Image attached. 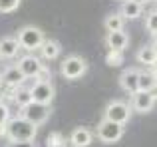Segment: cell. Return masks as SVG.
<instances>
[{"label":"cell","instance_id":"6da1fadb","mask_svg":"<svg viewBox=\"0 0 157 147\" xmlns=\"http://www.w3.org/2000/svg\"><path fill=\"white\" fill-rule=\"evenodd\" d=\"M38 127L34 123H30L28 119H24L22 115L10 117L6 123V139L8 141H34Z\"/></svg>","mask_w":157,"mask_h":147},{"label":"cell","instance_id":"7a4b0ae2","mask_svg":"<svg viewBox=\"0 0 157 147\" xmlns=\"http://www.w3.org/2000/svg\"><path fill=\"white\" fill-rule=\"evenodd\" d=\"M16 40H18L20 48H24L26 52H36L42 48L46 36H44V30H40L38 26H24L18 30Z\"/></svg>","mask_w":157,"mask_h":147},{"label":"cell","instance_id":"3957f363","mask_svg":"<svg viewBox=\"0 0 157 147\" xmlns=\"http://www.w3.org/2000/svg\"><path fill=\"white\" fill-rule=\"evenodd\" d=\"M123 133H125V127H123L121 123L109 121V119H105V117L98 123V127H96L98 139H100L101 143H107V145L117 143V141L123 137Z\"/></svg>","mask_w":157,"mask_h":147},{"label":"cell","instance_id":"277c9868","mask_svg":"<svg viewBox=\"0 0 157 147\" xmlns=\"http://www.w3.org/2000/svg\"><path fill=\"white\" fill-rule=\"evenodd\" d=\"M86 72H88V62L78 54L68 56V58L60 64V74L66 80H78V77H82Z\"/></svg>","mask_w":157,"mask_h":147},{"label":"cell","instance_id":"5b68a950","mask_svg":"<svg viewBox=\"0 0 157 147\" xmlns=\"http://www.w3.org/2000/svg\"><path fill=\"white\" fill-rule=\"evenodd\" d=\"M131 105L125 104L121 100H111L109 104L105 105V111H104V117L109 121H115V123H121L125 125L127 121L131 119Z\"/></svg>","mask_w":157,"mask_h":147},{"label":"cell","instance_id":"8992f818","mask_svg":"<svg viewBox=\"0 0 157 147\" xmlns=\"http://www.w3.org/2000/svg\"><path fill=\"white\" fill-rule=\"evenodd\" d=\"M50 105H44V104H38V101H32V104H28L26 107L20 109V115L24 117V119H28L30 123H34L36 127L42 123H46L48 119H50Z\"/></svg>","mask_w":157,"mask_h":147},{"label":"cell","instance_id":"52a82bcc","mask_svg":"<svg viewBox=\"0 0 157 147\" xmlns=\"http://www.w3.org/2000/svg\"><path fill=\"white\" fill-rule=\"evenodd\" d=\"M30 93H32V100L38 101V104H44V105H50L54 101V93H56V89H54L52 81H40L36 80L34 84L30 85Z\"/></svg>","mask_w":157,"mask_h":147},{"label":"cell","instance_id":"ba28073f","mask_svg":"<svg viewBox=\"0 0 157 147\" xmlns=\"http://www.w3.org/2000/svg\"><path fill=\"white\" fill-rule=\"evenodd\" d=\"M131 111L135 113H149L155 105V100L149 96V92H143V89H137L135 93H131Z\"/></svg>","mask_w":157,"mask_h":147},{"label":"cell","instance_id":"9c48e42d","mask_svg":"<svg viewBox=\"0 0 157 147\" xmlns=\"http://www.w3.org/2000/svg\"><path fill=\"white\" fill-rule=\"evenodd\" d=\"M16 66L20 68V72H22L24 76H26V80H28V77H34V80H36V76H38L40 70L44 68V64H42V60H40L38 56L28 54V56H22Z\"/></svg>","mask_w":157,"mask_h":147},{"label":"cell","instance_id":"30bf717a","mask_svg":"<svg viewBox=\"0 0 157 147\" xmlns=\"http://www.w3.org/2000/svg\"><path fill=\"white\" fill-rule=\"evenodd\" d=\"M119 85L127 93H135L139 89V70L137 68H127L119 76Z\"/></svg>","mask_w":157,"mask_h":147},{"label":"cell","instance_id":"8fae6325","mask_svg":"<svg viewBox=\"0 0 157 147\" xmlns=\"http://www.w3.org/2000/svg\"><path fill=\"white\" fill-rule=\"evenodd\" d=\"M0 76H2V84L8 85V88H20V85L26 81V76L20 72V68L16 66V64L14 66H6Z\"/></svg>","mask_w":157,"mask_h":147},{"label":"cell","instance_id":"7c38bea8","mask_svg":"<svg viewBox=\"0 0 157 147\" xmlns=\"http://www.w3.org/2000/svg\"><path fill=\"white\" fill-rule=\"evenodd\" d=\"M105 44L109 50H115V52H123L129 44V36H127L125 30H117V32H107L105 36Z\"/></svg>","mask_w":157,"mask_h":147},{"label":"cell","instance_id":"4fadbf2b","mask_svg":"<svg viewBox=\"0 0 157 147\" xmlns=\"http://www.w3.org/2000/svg\"><path fill=\"white\" fill-rule=\"evenodd\" d=\"M18 52H20V44L16 40V36H4V38H0V58L2 60L16 58Z\"/></svg>","mask_w":157,"mask_h":147},{"label":"cell","instance_id":"5bb4252c","mask_svg":"<svg viewBox=\"0 0 157 147\" xmlns=\"http://www.w3.org/2000/svg\"><path fill=\"white\" fill-rule=\"evenodd\" d=\"M94 141V133L88 127H76L70 133V147H90V143Z\"/></svg>","mask_w":157,"mask_h":147},{"label":"cell","instance_id":"9a60e30c","mask_svg":"<svg viewBox=\"0 0 157 147\" xmlns=\"http://www.w3.org/2000/svg\"><path fill=\"white\" fill-rule=\"evenodd\" d=\"M135 60H137L141 66L151 68L157 62V48L153 46V44H145V46H141L137 50V54H135Z\"/></svg>","mask_w":157,"mask_h":147},{"label":"cell","instance_id":"2e32d148","mask_svg":"<svg viewBox=\"0 0 157 147\" xmlns=\"http://www.w3.org/2000/svg\"><path fill=\"white\" fill-rule=\"evenodd\" d=\"M40 54H42L44 60H56L58 56L62 54V44L58 40H52V38H46L40 48Z\"/></svg>","mask_w":157,"mask_h":147},{"label":"cell","instance_id":"e0dca14e","mask_svg":"<svg viewBox=\"0 0 157 147\" xmlns=\"http://www.w3.org/2000/svg\"><path fill=\"white\" fill-rule=\"evenodd\" d=\"M119 14L123 16V20H135V18H139V16L143 14V6H139V4L133 2V0H123Z\"/></svg>","mask_w":157,"mask_h":147},{"label":"cell","instance_id":"ac0fdd59","mask_svg":"<svg viewBox=\"0 0 157 147\" xmlns=\"http://www.w3.org/2000/svg\"><path fill=\"white\" fill-rule=\"evenodd\" d=\"M12 100H14V104L18 105L20 109L22 107H26L28 104H32V93H30V88H22V85H20V88H16V92H14V97H12Z\"/></svg>","mask_w":157,"mask_h":147},{"label":"cell","instance_id":"d6986e66","mask_svg":"<svg viewBox=\"0 0 157 147\" xmlns=\"http://www.w3.org/2000/svg\"><path fill=\"white\" fill-rule=\"evenodd\" d=\"M123 24H125V20H123L121 14H107L105 20H104V26L107 32H117V30H123Z\"/></svg>","mask_w":157,"mask_h":147},{"label":"cell","instance_id":"ffe728a7","mask_svg":"<svg viewBox=\"0 0 157 147\" xmlns=\"http://www.w3.org/2000/svg\"><path fill=\"white\" fill-rule=\"evenodd\" d=\"M157 84V77L151 70H145V72H139V89L143 92H149L151 88Z\"/></svg>","mask_w":157,"mask_h":147},{"label":"cell","instance_id":"44dd1931","mask_svg":"<svg viewBox=\"0 0 157 147\" xmlns=\"http://www.w3.org/2000/svg\"><path fill=\"white\" fill-rule=\"evenodd\" d=\"M68 143L70 141H66L60 131H52L46 137V147H68Z\"/></svg>","mask_w":157,"mask_h":147},{"label":"cell","instance_id":"7402d4cb","mask_svg":"<svg viewBox=\"0 0 157 147\" xmlns=\"http://www.w3.org/2000/svg\"><path fill=\"white\" fill-rule=\"evenodd\" d=\"M105 62H107V66H111V68L121 66V64H123V52L109 50V52L105 54Z\"/></svg>","mask_w":157,"mask_h":147},{"label":"cell","instance_id":"603a6c76","mask_svg":"<svg viewBox=\"0 0 157 147\" xmlns=\"http://www.w3.org/2000/svg\"><path fill=\"white\" fill-rule=\"evenodd\" d=\"M20 0H0V14H10V12L18 10Z\"/></svg>","mask_w":157,"mask_h":147},{"label":"cell","instance_id":"cb8c5ba5","mask_svg":"<svg viewBox=\"0 0 157 147\" xmlns=\"http://www.w3.org/2000/svg\"><path fill=\"white\" fill-rule=\"evenodd\" d=\"M145 28L151 32V36L157 34V8H155V10H151L149 14L145 16Z\"/></svg>","mask_w":157,"mask_h":147},{"label":"cell","instance_id":"d4e9b609","mask_svg":"<svg viewBox=\"0 0 157 147\" xmlns=\"http://www.w3.org/2000/svg\"><path fill=\"white\" fill-rule=\"evenodd\" d=\"M8 119H10V109H8V105L0 100V125H6Z\"/></svg>","mask_w":157,"mask_h":147},{"label":"cell","instance_id":"484cf974","mask_svg":"<svg viewBox=\"0 0 157 147\" xmlns=\"http://www.w3.org/2000/svg\"><path fill=\"white\" fill-rule=\"evenodd\" d=\"M6 147H36L34 141H8Z\"/></svg>","mask_w":157,"mask_h":147},{"label":"cell","instance_id":"4316f807","mask_svg":"<svg viewBox=\"0 0 157 147\" xmlns=\"http://www.w3.org/2000/svg\"><path fill=\"white\" fill-rule=\"evenodd\" d=\"M36 80H40V81H50V70L44 66L42 70H40V74L36 76Z\"/></svg>","mask_w":157,"mask_h":147},{"label":"cell","instance_id":"83f0119b","mask_svg":"<svg viewBox=\"0 0 157 147\" xmlns=\"http://www.w3.org/2000/svg\"><path fill=\"white\" fill-rule=\"evenodd\" d=\"M149 96H151V97H153V100L157 101V84H155V85H153V88H151V89H149Z\"/></svg>","mask_w":157,"mask_h":147},{"label":"cell","instance_id":"f1b7e54d","mask_svg":"<svg viewBox=\"0 0 157 147\" xmlns=\"http://www.w3.org/2000/svg\"><path fill=\"white\" fill-rule=\"evenodd\" d=\"M0 137H6V125H0Z\"/></svg>","mask_w":157,"mask_h":147},{"label":"cell","instance_id":"f546056e","mask_svg":"<svg viewBox=\"0 0 157 147\" xmlns=\"http://www.w3.org/2000/svg\"><path fill=\"white\" fill-rule=\"evenodd\" d=\"M133 2H137L139 6H145V4H147V2H151V0H133Z\"/></svg>","mask_w":157,"mask_h":147},{"label":"cell","instance_id":"4dcf8cb0","mask_svg":"<svg viewBox=\"0 0 157 147\" xmlns=\"http://www.w3.org/2000/svg\"><path fill=\"white\" fill-rule=\"evenodd\" d=\"M151 72H153V74H155V77H157V62L153 64V66H151Z\"/></svg>","mask_w":157,"mask_h":147},{"label":"cell","instance_id":"1f68e13d","mask_svg":"<svg viewBox=\"0 0 157 147\" xmlns=\"http://www.w3.org/2000/svg\"><path fill=\"white\" fill-rule=\"evenodd\" d=\"M153 46L157 48V34H153Z\"/></svg>","mask_w":157,"mask_h":147},{"label":"cell","instance_id":"d6a6232c","mask_svg":"<svg viewBox=\"0 0 157 147\" xmlns=\"http://www.w3.org/2000/svg\"><path fill=\"white\" fill-rule=\"evenodd\" d=\"M2 85H4V84H2V76H0V88H2Z\"/></svg>","mask_w":157,"mask_h":147},{"label":"cell","instance_id":"836d02e7","mask_svg":"<svg viewBox=\"0 0 157 147\" xmlns=\"http://www.w3.org/2000/svg\"><path fill=\"white\" fill-rule=\"evenodd\" d=\"M153 2H157V0H153Z\"/></svg>","mask_w":157,"mask_h":147}]
</instances>
